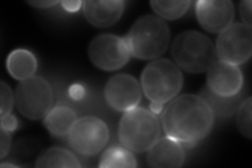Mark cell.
<instances>
[{"mask_svg":"<svg viewBox=\"0 0 252 168\" xmlns=\"http://www.w3.org/2000/svg\"><path fill=\"white\" fill-rule=\"evenodd\" d=\"M215 115L200 95L185 94L168 102L161 115V125L166 137L185 148L198 145L210 134Z\"/></svg>","mask_w":252,"mask_h":168,"instance_id":"cell-1","label":"cell"},{"mask_svg":"<svg viewBox=\"0 0 252 168\" xmlns=\"http://www.w3.org/2000/svg\"><path fill=\"white\" fill-rule=\"evenodd\" d=\"M124 38L132 57L152 60L161 57L167 51L170 30L159 16L145 15L133 23Z\"/></svg>","mask_w":252,"mask_h":168,"instance_id":"cell-2","label":"cell"},{"mask_svg":"<svg viewBox=\"0 0 252 168\" xmlns=\"http://www.w3.org/2000/svg\"><path fill=\"white\" fill-rule=\"evenodd\" d=\"M161 123L158 115L145 107H135L123 114L118 138L121 145L135 153H144L159 140Z\"/></svg>","mask_w":252,"mask_h":168,"instance_id":"cell-3","label":"cell"},{"mask_svg":"<svg viewBox=\"0 0 252 168\" xmlns=\"http://www.w3.org/2000/svg\"><path fill=\"white\" fill-rule=\"evenodd\" d=\"M171 55L177 66L190 74L207 71L217 60L216 45L211 39L192 30L182 32L175 38Z\"/></svg>","mask_w":252,"mask_h":168,"instance_id":"cell-4","label":"cell"},{"mask_svg":"<svg viewBox=\"0 0 252 168\" xmlns=\"http://www.w3.org/2000/svg\"><path fill=\"white\" fill-rule=\"evenodd\" d=\"M140 84L149 101L164 105L175 99L182 90L183 74L172 61L158 59L145 67Z\"/></svg>","mask_w":252,"mask_h":168,"instance_id":"cell-5","label":"cell"},{"mask_svg":"<svg viewBox=\"0 0 252 168\" xmlns=\"http://www.w3.org/2000/svg\"><path fill=\"white\" fill-rule=\"evenodd\" d=\"M15 103L23 117L42 119L53 108L54 91L45 78L33 76L19 83L15 92Z\"/></svg>","mask_w":252,"mask_h":168,"instance_id":"cell-6","label":"cell"},{"mask_svg":"<svg viewBox=\"0 0 252 168\" xmlns=\"http://www.w3.org/2000/svg\"><path fill=\"white\" fill-rule=\"evenodd\" d=\"M70 148L83 157H93L104 149L109 130L103 120L94 116L78 118L67 134Z\"/></svg>","mask_w":252,"mask_h":168,"instance_id":"cell-7","label":"cell"},{"mask_svg":"<svg viewBox=\"0 0 252 168\" xmlns=\"http://www.w3.org/2000/svg\"><path fill=\"white\" fill-rule=\"evenodd\" d=\"M219 60L239 67L246 63L252 54V29L244 23L233 22L220 32L216 44Z\"/></svg>","mask_w":252,"mask_h":168,"instance_id":"cell-8","label":"cell"},{"mask_svg":"<svg viewBox=\"0 0 252 168\" xmlns=\"http://www.w3.org/2000/svg\"><path fill=\"white\" fill-rule=\"evenodd\" d=\"M89 56L93 65L103 70L122 68L130 60L131 54L124 37L101 34L89 45Z\"/></svg>","mask_w":252,"mask_h":168,"instance_id":"cell-9","label":"cell"},{"mask_svg":"<svg viewBox=\"0 0 252 168\" xmlns=\"http://www.w3.org/2000/svg\"><path fill=\"white\" fill-rule=\"evenodd\" d=\"M104 97L113 109L125 113L139 105L142 98V87L133 76L118 74L107 80Z\"/></svg>","mask_w":252,"mask_h":168,"instance_id":"cell-10","label":"cell"},{"mask_svg":"<svg viewBox=\"0 0 252 168\" xmlns=\"http://www.w3.org/2000/svg\"><path fill=\"white\" fill-rule=\"evenodd\" d=\"M195 15L201 27L209 33H220L233 23L234 6L230 0H200Z\"/></svg>","mask_w":252,"mask_h":168,"instance_id":"cell-11","label":"cell"},{"mask_svg":"<svg viewBox=\"0 0 252 168\" xmlns=\"http://www.w3.org/2000/svg\"><path fill=\"white\" fill-rule=\"evenodd\" d=\"M244 85V76L239 67L216 60L207 70V89L220 97L239 95Z\"/></svg>","mask_w":252,"mask_h":168,"instance_id":"cell-12","label":"cell"},{"mask_svg":"<svg viewBox=\"0 0 252 168\" xmlns=\"http://www.w3.org/2000/svg\"><path fill=\"white\" fill-rule=\"evenodd\" d=\"M147 151L148 165L155 168H179L185 162L183 145L169 137L159 138Z\"/></svg>","mask_w":252,"mask_h":168,"instance_id":"cell-13","label":"cell"},{"mask_svg":"<svg viewBox=\"0 0 252 168\" xmlns=\"http://www.w3.org/2000/svg\"><path fill=\"white\" fill-rule=\"evenodd\" d=\"M122 0H101V1H84L83 14L92 26L97 28H109L120 20L124 11Z\"/></svg>","mask_w":252,"mask_h":168,"instance_id":"cell-14","label":"cell"},{"mask_svg":"<svg viewBox=\"0 0 252 168\" xmlns=\"http://www.w3.org/2000/svg\"><path fill=\"white\" fill-rule=\"evenodd\" d=\"M37 67L36 56L27 49L14 50L7 56L6 69L14 79L19 81L35 76Z\"/></svg>","mask_w":252,"mask_h":168,"instance_id":"cell-15","label":"cell"},{"mask_svg":"<svg viewBox=\"0 0 252 168\" xmlns=\"http://www.w3.org/2000/svg\"><path fill=\"white\" fill-rule=\"evenodd\" d=\"M77 119L74 109L66 105H58L53 107L44 117V126L55 137H67Z\"/></svg>","mask_w":252,"mask_h":168,"instance_id":"cell-16","label":"cell"},{"mask_svg":"<svg viewBox=\"0 0 252 168\" xmlns=\"http://www.w3.org/2000/svg\"><path fill=\"white\" fill-rule=\"evenodd\" d=\"M36 167H81L78 158L69 150L61 147H51L38 157Z\"/></svg>","mask_w":252,"mask_h":168,"instance_id":"cell-17","label":"cell"},{"mask_svg":"<svg viewBox=\"0 0 252 168\" xmlns=\"http://www.w3.org/2000/svg\"><path fill=\"white\" fill-rule=\"evenodd\" d=\"M201 97L208 103L215 117L227 118L232 116L238 110L241 101V93L233 97H220L212 94L207 87H205L200 94Z\"/></svg>","mask_w":252,"mask_h":168,"instance_id":"cell-18","label":"cell"},{"mask_svg":"<svg viewBox=\"0 0 252 168\" xmlns=\"http://www.w3.org/2000/svg\"><path fill=\"white\" fill-rule=\"evenodd\" d=\"M137 159L132 151L124 146H110L102 154L99 167L102 168H136Z\"/></svg>","mask_w":252,"mask_h":168,"instance_id":"cell-19","label":"cell"},{"mask_svg":"<svg viewBox=\"0 0 252 168\" xmlns=\"http://www.w3.org/2000/svg\"><path fill=\"white\" fill-rule=\"evenodd\" d=\"M191 2L185 1H151L153 10L160 18L176 20L186 14Z\"/></svg>","mask_w":252,"mask_h":168,"instance_id":"cell-20","label":"cell"},{"mask_svg":"<svg viewBox=\"0 0 252 168\" xmlns=\"http://www.w3.org/2000/svg\"><path fill=\"white\" fill-rule=\"evenodd\" d=\"M252 99L248 97L243 100L236 110V125L240 133L248 139L252 138Z\"/></svg>","mask_w":252,"mask_h":168,"instance_id":"cell-21","label":"cell"},{"mask_svg":"<svg viewBox=\"0 0 252 168\" xmlns=\"http://www.w3.org/2000/svg\"><path fill=\"white\" fill-rule=\"evenodd\" d=\"M0 99H1V107H0L1 117L11 114L15 102V95L12 92L11 87L4 81H1V83H0Z\"/></svg>","mask_w":252,"mask_h":168,"instance_id":"cell-22","label":"cell"},{"mask_svg":"<svg viewBox=\"0 0 252 168\" xmlns=\"http://www.w3.org/2000/svg\"><path fill=\"white\" fill-rule=\"evenodd\" d=\"M11 134L10 132L5 131L4 129H1L0 131V158L3 159L7 154H9L10 148H11Z\"/></svg>","mask_w":252,"mask_h":168,"instance_id":"cell-23","label":"cell"},{"mask_svg":"<svg viewBox=\"0 0 252 168\" xmlns=\"http://www.w3.org/2000/svg\"><path fill=\"white\" fill-rule=\"evenodd\" d=\"M251 6L252 2L250 0H246V1H242L240 3V15L242 23L246 25L248 27H251L252 25V17H251Z\"/></svg>","mask_w":252,"mask_h":168,"instance_id":"cell-24","label":"cell"},{"mask_svg":"<svg viewBox=\"0 0 252 168\" xmlns=\"http://www.w3.org/2000/svg\"><path fill=\"white\" fill-rule=\"evenodd\" d=\"M18 127V120L15 116L9 114L1 117V129H4L7 132H14Z\"/></svg>","mask_w":252,"mask_h":168,"instance_id":"cell-25","label":"cell"},{"mask_svg":"<svg viewBox=\"0 0 252 168\" xmlns=\"http://www.w3.org/2000/svg\"><path fill=\"white\" fill-rule=\"evenodd\" d=\"M60 3L63 6V9L70 13L77 12L83 4V2L79 1V0H77V1H61Z\"/></svg>","mask_w":252,"mask_h":168,"instance_id":"cell-26","label":"cell"},{"mask_svg":"<svg viewBox=\"0 0 252 168\" xmlns=\"http://www.w3.org/2000/svg\"><path fill=\"white\" fill-rule=\"evenodd\" d=\"M28 3L31 4L32 6L37 7V9H47V7L55 6L60 2L53 1V0H49V1H41V0H38V1H28Z\"/></svg>","mask_w":252,"mask_h":168,"instance_id":"cell-27","label":"cell"},{"mask_svg":"<svg viewBox=\"0 0 252 168\" xmlns=\"http://www.w3.org/2000/svg\"><path fill=\"white\" fill-rule=\"evenodd\" d=\"M70 95H72V97L75 99H80L82 96L84 95V89L83 86L81 85H74L72 89H70Z\"/></svg>","mask_w":252,"mask_h":168,"instance_id":"cell-28","label":"cell"},{"mask_svg":"<svg viewBox=\"0 0 252 168\" xmlns=\"http://www.w3.org/2000/svg\"><path fill=\"white\" fill-rule=\"evenodd\" d=\"M149 109H151L154 114L159 115L162 114L163 111V104H159V103H151V106H149Z\"/></svg>","mask_w":252,"mask_h":168,"instance_id":"cell-29","label":"cell"},{"mask_svg":"<svg viewBox=\"0 0 252 168\" xmlns=\"http://www.w3.org/2000/svg\"><path fill=\"white\" fill-rule=\"evenodd\" d=\"M0 167H18V166L11 164V163H2V164H0Z\"/></svg>","mask_w":252,"mask_h":168,"instance_id":"cell-30","label":"cell"}]
</instances>
